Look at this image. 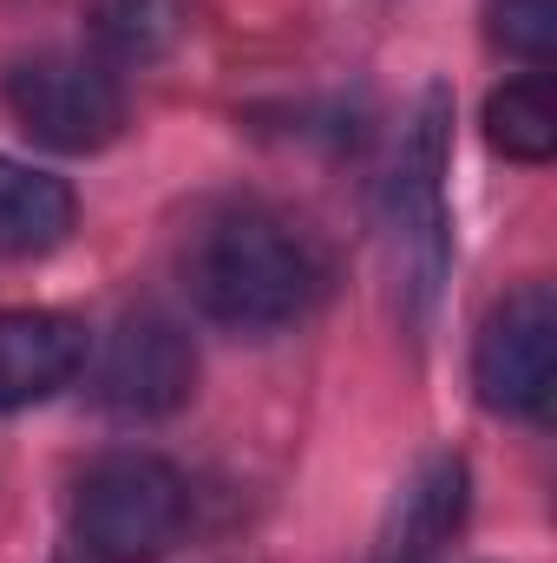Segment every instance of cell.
<instances>
[{"label": "cell", "mask_w": 557, "mask_h": 563, "mask_svg": "<svg viewBox=\"0 0 557 563\" xmlns=\"http://www.w3.org/2000/svg\"><path fill=\"white\" fill-rule=\"evenodd\" d=\"M177 269H184V288H190L197 314L230 328V334L288 328L328 295L321 243L295 217H282L276 203H256V197L210 203L184 230Z\"/></svg>", "instance_id": "1"}, {"label": "cell", "mask_w": 557, "mask_h": 563, "mask_svg": "<svg viewBox=\"0 0 557 563\" xmlns=\"http://www.w3.org/2000/svg\"><path fill=\"white\" fill-rule=\"evenodd\" d=\"M190 531V478L157 452H106L73 485V538L92 563H164Z\"/></svg>", "instance_id": "2"}, {"label": "cell", "mask_w": 557, "mask_h": 563, "mask_svg": "<svg viewBox=\"0 0 557 563\" xmlns=\"http://www.w3.org/2000/svg\"><path fill=\"white\" fill-rule=\"evenodd\" d=\"M7 119L46 151H106L125 132V79L92 46H46L0 73Z\"/></svg>", "instance_id": "3"}, {"label": "cell", "mask_w": 557, "mask_h": 563, "mask_svg": "<svg viewBox=\"0 0 557 563\" xmlns=\"http://www.w3.org/2000/svg\"><path fill=\"white\" fill-rule=\"evenodd\" d=\"M472 387L505 420H538L557 387V301L545 282L512 288L472 341Z\"/></svg>", "instance_id": "4"}, {"label": "cell", "mask_w": 557, "mask_h": 563, "mask_svg": "<svg viewBox=\"0 0 557 563\" xmlns=\"http://www.w3.org/2000/svg\"><path fill=\"white\" fill-rule=\"evenodd\" d=\"M197 387V347L190 334L157 314V308H132L106 347H99V374H92V400L119 420H164L190 400Z\"/></svg>", "instance_id": "5"}, {"label": "cell", "mask_w": 557, "mask_h": 563, "mask_svg": "<svg viewBox=\"0 0 557 563\" xmlns=\"http://www.w3.org/2000/svg\"><path fill=\"white\" fill-rule=\"evenodd\" d=\"M446 125H452L446 92H426V106L401 139L394 184H387V217H394L401 256L419 269V288H433L439 263H446V184H439L446 177Z\"/></svg>", "instance_id": "6"}, {"label": "cell", "mask_w": 557, "mask_h": 563, "mask_svg": "<svg viewBox=\"0 0 557 563\" xmlns=\"http://www.w3.org/2000/svg\"><path fill=\"white\" fill-rule=\"evenodd\" d=\"M86 321L59 308H0V413L66 394L86 367Z\"/></svg>", "instance_id": "7"}, {"label": "cell", "mask_w": 557, "mask_h": 563, "mask_svg": "<svg viewBox=\"0 0 557 563\" xmlns=\"http://www.w3.org/2000/svg\"><path fill=\"white\" fill-rule=\"evenodd\" d=\"M79 223V197L66 177L33 170L20 157H0V256L26 263V256H53Z\"/></svg>", "instance_id": "8"}, {"label": "cell", "mask_w": 557, "mask_h": 563, "mask_svg": "<svg viewBox=\"0 0 557 563\" xmlns=\"http://www.w3.org/2000/svg\"><path fill=\"white\" fill-rule=\"evenodd\" d=\"M466 525V459L439 452L419 465V478L401 498V531H394V563L433 558L452 531Z\"/></svg>", "instance_id": "9"}, {"label": "cell", "mask_w": 557, "mask_h": 563, "mask_svg": "<svg viewBox=\"0 0 557 563\" xmlns=\"http://www.w3.org/2000/svg\"><path fill=\"white\" fill-rule=\"evenodd\" d=\"M184 26V0H92V53L106 66L157 59Z\"/></svg>", "instance_id": "10"}, {"label": "cell", "mask_w": 557, "mask_h": 563, "mask_svg": "<svg viewBox=\"0 0 557 563\" xmlns=\"http://www.w3.org/2000/svg\"><path fill=\"white\" fill-rule=\"evenodd\" d=\"M485 139L512 164H551L557 151V106L545 79H512L485 99Z\"/></svg>", "instance_id": "11"}, {"label": "cell", "mask_w": 557, "mask_h": 563, "mask_svg": "<svg viewBox=\"0 0 557 563\" xmlns=\"http://www.w3.org/2000/svg\"><path fill=\"white\" fill-rule=\"evenodd\" d=\"M485 33L492 46L545 66L557 46V0H485Z\"/></svg>", "instance_id": "12"}]
</instances>
